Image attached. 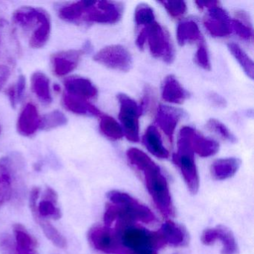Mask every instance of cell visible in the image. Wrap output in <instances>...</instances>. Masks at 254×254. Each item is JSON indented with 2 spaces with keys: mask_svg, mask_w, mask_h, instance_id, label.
Masks as SVG:
<instances>
[{
  "mask_svg": "<svg viewBox=\"0 0 254 254\" xmlns=\"http://www.w3.org/2000/svg\"><path fill=\"white\" fill-rule=\"evenodd\" d=\"M32 89L41 102L51 103L53 98L50 92V79L45 74L36 72L32 75Z\"/></svg>",
  "mask_w": 254,
  "mask_h": 254,
  "instance_id": "4316f807",
  "label": "cell"
},
{
  "mask_svg": "<svg viewBox=\"0 0 254 254\" xmlns=\"http://www.w3.org/2000/svg\"><path fill=\"white\" fill-rule=\"evenodd\" d=\"M83 16L81 20L89 23L114 24L118 23L123 13V4L109 1H81Z\"/></svg>",
  "mask_w": 254,
  "mask_h": 254,
  "instance_id": "8992f818",
  "label": "cell"
},
{
  "mask_svg": "<svg viewBox=\"0 0 254 254\" xmlns=\"http://www.w3.org/2000/svg\"><path fill=\"white\" fill-rule=\"evenodd\" d=\"M67 123L66 116L59 111H54L46 114L41 119L40 129L47 130L65 126Z\"/></svg>",
  "mask_w": 254,
  "mask_h": 254,
  "instance_id": "4dcf8cb0",
  "label": "cell"
},
{
  "mask_svg": "<svg viewBox=\"0 0 254 254\" xmlns=\"http://www.w3.org/2000/svg\"><path fill=\"white\" fill-rule=\"evenodd\" d=\"M195 63L202 69L205 70H211V62L209 59V53H208L207 47L205 44L204 40L198 43L197 51L194 56Z\"/></svg>",
  "mask_w": 254,
  "mask_h": 254,
  "instance_id": "d590c367",
  "label": "cell"
},
{
  "mask_svg": "<svg viewBox=\"0 0 254 254\" xmlns=\"http://www.w3.org/2000/svg\"><path fill=\"white\" fill-rule=\"evenodd\" d=\"M25 87H26V79L23 75L19 77L17 86L15 87L16 93H17V100H21L24 94Z\"/></svg>",
  "mask_w": 254,
  "mask_h": 254,
  "instance_id": "ab89813d",
  "label": "cell"
},
{
  "mask_svg": "<svg viewBox=\"0 0 254 254\" xmlns=\"http://www.w3.org/2000/svg\"><path fill=\"white\" fill-rule=\"evenodd\" d=\"M34 219L41 227L46 237L59 248H65L67 246V241L66 238L59 231L55 226L50 223L49 220L41 218L36 214H32Z\"/></svg>",
  "mask_w": 254,
  "mask_h": 254,
  "instance_id": "484cf974",
  "label": "cell"
},
{
  "mask_svg": "<svg viewBox=\"0 0 254 254\" xmlns=\"http://www.w3.org/2000/svg\"><path fill=\"white\" fill-rule=\"evenodd\" d=\"M220 2L208 8L203 24L212 37L225 38L233 32L232 19L225 10L219 5Z\"/></svg>",
  "mask_w": 254,
  "mask_h": 254,
  "instance_id": "8fae6325",
  "label": "cell"
},
{
  "mask_svg": "<svg viewBox=\"0 0 254 254\" xmlns=\"http://www.w3.org/2000/svg\"><path fill=\"white\" fill-rule=\"evenodd\" d=\"M83 11H84V8H83L82 2H78L62 7L59 10V17L62 20L71 22V23H77L81 21Z\"/></svg>",
  "mask_w": 254,
  "mask_h": 254,
  "instance_id": "1f68e13d",
  "label": "cell"
},
{
  "mask_svg": "<svg viewBox=\"0 0 254 254\" xmlns=\"http://www.w3.org/2000/svg\"><path fill=\"white\" fill-rule=\"evenodd\" d=\"M90 245L96 251L107 254H120L118 236L114 228L105 225H94L87 233Z\"/></svg>",
  "mask_w": 254,
  "mask_h": 254,
  "instance_id": "30bf717a",
  "label": "cell"
},
{
  "mask_svg": "<svg viewBox=\"0 0 254 254\" xmlns=\"http://www.w3.org/2000/svg\"><path fill=\"white\" fill-rule=\"evenodd\" d=\"M142 114L147 113L150 115L155 114L157 108V95L151 86L146 85L144 89L143 97L139 105Z\"/></svg>",
  "mask_w": 254,
  "mask_h": 254,
  "instance_id": "f546056e",
  "label": "cell"
},
{
  "mask_svg": "<svg viewBox=\"0 0 254 254\" xmlns=\"http://www.w3.org/2000/svg\"><path fill=\"white\" fill-rule=\"evenodd\" d=\"M64 87L66 93L84 100L94 99L98 95L97 88L94 84L83 77L72 76L66 78Z\"/></svg>",
  "mask_w": 254,
  "mask_h": 254,
  "instance_id": "9a60e30c",
  "label": "cell"
},
{
  "mask_svg": "<svg viewBox=\"0 0 254 254\" xmlns=\"http://www.w3.org/2000/svg\"><path fill=\"white\" fill-rule=\"evenodd\" d=\"M126 156L129 163L143 175L147 190L160 213L166 218L173 217L175 207L169 184L160 166L138 148H131L127 150Z\"/></svg>",
  "mask_w": 254,
  "mask_h": 254,
  "instance_id": "6da1fadb",
  "label": "cell"
},
{
  "mask_svg": "<svg viewBox=\"0 0 254 254\" xmlns=\"http://www.w3.org/2000/svg\"><path fill=\"white\" fill-rule=\"evenodd\" d=\"M115 230L118 236L121 251L154 250L166 246L161 235L157 231H150L135 223H115Z\"/></svg>",
  "mask_w": 254,
  "mask_h": 254,
  "instance_id": "3957f363",
  "label": "cell"
},
{
  "mask_svg": "<svg viewBox=\"0 0 254 254\" xmlns=\"http://www.w3.org/2000/svg\"><path fill=\"white\" fill-rule=\"evenodd\" d=\"M192 130V127L189 126L181 129L178 138V151L174 154L172 160L179 169L190 192L195 194L199 189V176L191 145Z\"/></svg>",
  "mask_w": 254,
  "mask_h": 254,
  "instance_id": "277c9868",
  "label": "cell"
},
{
  "mask_svg": "<svg viewBox=\"0 0 254 254\" xmlns=\"http://www.w3.org/2000/svg\"><path fill=\"white\" fill-rule=\"evenodd\" d=\"M232 30L244 41L251 43L254 41V29L251 19L245 11L236 12L234 19L232 20Z\"/></svg>",
  "mask_w": 254,
  "mask_h": 254,
  "instance_id": "d4e9b609",
  "label": "cell"
},
{
  "mask_svg": "<svg viewBox=\"0 0 254 254\" xmlns=\"http://www.w3.org/2000/svg\"><path fill=\"white\" fill-rule=\"evenodd\" d=\"M65 107L71 112L80 115L92 116V117H101V111L89 101L80 99L64 93L63 98Z\"/></svg>",
  "mask_w": 254,
  "mask_h": 254,
  "instance_id": "cb8c5ba5",
  "label": "cell"
},
{
  "mask_svg": "<svg viewBox=\"0 0 254 254\" xmlns=\"http://www.w3.org/2000/svg\"><path fill=\"white\" fill-rule=\"evenodd\" d=\"M177 40L181 46L203 41V35L196 22L187 20L181 22L177 27Z\"/></svg>",
  "mask_w": 254,
  "mask_h": 254,
  "instance_id": "7402d4cb",
  "label": "cell"
},
{
  "mask_svg": "<svg viewBox=\"0 0 254 254\" xmlns=\"http://www.w3.org/2000/svg\"><path fill=\"white\" fill-rule=\"evenodd\" d=\"M0 254H18L14 237L8 233L0 234Z\"/></svg>",
  "mask_w": 254,
  "mask_h": 254,
  "instance_id": "8d00e7d4",
  "label": "cell"
},
{
  "mask_svg": "<svg viewBox=\"0 0 254 254\" xmlns=\"http://www.w3.org/2000/svg\"><path fill=\"white\" fill-rule=\"evenodd\" d=\"M99 129L104 136L112 141L120 140L124 136L121 126L110 116H101Z\"/></svg>",
  "mask_w": 254,
  "mask_h": 254,
  "instance_id": "83f0119b",
  "label": "cell"
},
{
  "mask_svg": "<svg viewBox=\"0 0 254 254\" xmlns=\"http://www.w3.org/2000/svg\"><path fill=\"white\" fill-rule=\"evenodd\" d=\"M13 232L18 254H39L38 240L23 224H14Z\"/></svg>",
  "mask_w": 254,
  "mask_h": 254,
  "instance_id": "ac0fdd59",
  "label": "cell"
},
{
  "mask_svg": "<svg viewBox=\"0 0 254 254\" xmlns=\"http://www.w3.org/2000/svg\"><path fill=\"white\" fill-rule=\"evenodd\" d=\"M182 116L181 110L166 105H160L156 111V123L172 143L175 130Z\"/></svg>",
  "mask_w": 254,
  "mask_h": 254,
  "instance_id": "4fadbf2b",
  "label": "cell"
},
{
  "mask_svg": "<svg viewBox=\"0 0 254 254\" xmlns=\"http://www.w3.org/2000/svg\"><path fill=\"white\" fill-rule=\"evenodd\" d=\"M229 51L232 56L235 58L241 67L243 69L244 72L251 79H254V65L252 59L247 55V53L235 43H230L227 45Z\"/></svg>",
  "mask_w": 254,
  "mask_h": 254,
  "instance_id": "f1b7e54d",
  "label": "cell"
},
{
  "mask_svg": "<svg viewBox=\"0 0 254 254\" xmlns=\"http://www.w3.org/2000/svg\"><path fill=\"white\" fill-rule=\"evenodd\" d=\"M159 3L162 4L163 6L166 8L168 14L173 17L178 18L182 17L186 14L187 11V4L184 1H160Z\"/></svg>",
  "mask_w": 254,
  "mask_h": 254,
  "instance_id": "e575fe53",
  "label": "cell"
},
{
  "mask_svg": "<svg viewBox=\"0 0 254 254\" xmlns=\"http://www.w3.org/2000/svg\"><path fill=\"white\" fill-rule=\"evenodd\" d=\"M136 44L139 50L148 45L150 53L157 59L172 64L175 59V50L167 31L157 22L145 26L138 35Z\"/></svg>",
  "mask_w": 254,
  "mask_h": 254,
  "instance_id": "5b68a950",
  "label": "cell"
},
{
  "mask_svg": "<svg viewBox=\"0 0 254 254\" xmlns=\"http://www.w3.org/2000/svg\"><path fill=\"white\" fill-rule=\"evenodd\" d=\"M206 128L219 136L224 140L232 142V143L237 142L236 136L227 128V126L215 119H210L208 120L207 123H206Z\"/></svg>",
  "mask_w": 254,
  "mask_h": 254,
  "instance_id": "836d02e7",
  "label": "cell"
},
{
  "mask_svg": "<svg viewBox=\"0 0 254 254\" xmlns=\"http://www.w3.org/2000/svg\"><path fill=\"white\" fill-rule=\"evenodd\" d=\"M208 99H209V102H210L214 106L217 107V108H225V107L227 106V102H226L224 98L218 95V93L211 92V93L208 95Z\"/></svg>",
  "mask_w": 254,
  "mask_h": 254,
  "instance_id": "74e56055",
  "label": "cell"
},
{
  "mask_svg": "<svg viewBox=\"0 0 254 254\" xmlns=\"http://www.w3.org/2000/svg\"><path fill=\"white\" fill-rule=\"evenodd\" d=\"M189 93L173 75L165 78L162 84V97L169 103L181 105L188 98Z\"/></svg>",
  "mask_w": 254,
  "mask_h": 254,
  "instance_id": "e0dca14e",
  "label": "cell"
},
{
  "mask_svg": "<svg viewBox=\"0 0 254 254\" xmlns=\"http://www.w3.org/2000/svg\"><path fill=\"white\" fill-rule=\"evenodd\" d=\"M241 166V160L235 157L215 160L211 166V175L216 181H224L234 176Z\"/></svg>",
  "mask_w": 254,
  "mask_h": 254,
  "instance_id": "44dd1931",
  "label": "cell"
},
{
  "mask_svg": "<svg viewBox=\"0 0 254 254\" xmlns=\"http://www.w3.org/2000/svg\"><path fill=\"white\" fill-rule=\"evenodd\" d=\"M121 254H157L154 250H138V251H123Z\"/></svg>",
  "mask_w": 254,
  "mask_h": 254,
  "instance_id": "b9f144b4",
  "label": "cell"
},
{
  "mask_svg": "<svg viewBox=\"0 0 254 254\" xmlns=\"http://www.w3.org/2000/svg\"><path fill=\"white\" fill-rule=\"evenodd\" d=\"M120 103V119L123 133L132 142L139 141V117L142 115L139 105L133 99L120 93L117 96Z\"/></svg>",
  "mask_w": 254,
  "mask_h": 254,
  "instance_id": "52a82bcc",
  "label": "cell"
},
{
  "mask_svg": "<svg viewBox=\"0 0 254 254\" xmlns=\"http://www.w3.org/2000/svg\"><path fill=\"white\" fill-rule=\"evenodd\" d=\"M11 75L9 68L5 65H0V91L5 85Z\"/></svg>",
  "mask_w": 254,
  "mask_h": 254,
  "instance_id": "f35d334b",
  "label": "cell"
},
{
  "mask_svg": "<svg viewBox=\"0 0 254 254\" xmlns=\"http://www.w3.org/2000/svg\"><path fill=\"white\" fill-rule=\"evenodd\" d=\"M166 245L172 246H184L188 242L187 230L177 223L166 221L158 230Z\"/></svg>",
  "mask_w": 254,
  "mask_h": 254,
  "instance_id": "d6986e66",
  "label": "cell"
},
{
  "mask_svg": "<svg viewBox=\"0 0 254 254\" xmlns=\"http://www.w3.org/2000/svg\"><path fill=\"white\" fill-rule=\"evenodd\" d=\"M40 126L41 118L38 109L33 104H27L19 117L17 130L23 136H30L40 128Z\"/></svg>",
  "mask_w": 254,
  "mask_h": 254,
  "instance_id": "2e32d148",
  "label": "cell"
},
{
  "mask_svg": "<svg viewBox=\"0 0 254 254\" xmlns=\"http://www.w3.org/2000/svg\"><path fill=\"white\" fill-rule=\"evenodd\" d=\"M107 197L110 203L105 206L103 217L107 227H111L117 222L150 224L156 221V216L151 209L127 193L111 190L107 193Z\"/></svg>",
  "mask_w": 254,
  "mask_h": 254,
  "instance_id": "7a4b0ae2",
  "label": "cell"
},
{
  "mask_svg": "<svg viewBox=\"0 0 254 254\" xmlns=\"http://www.w3.org/2000/svg\"><path fill=\"white\" fill-rule=\"evenodd\" d=\"M85 50H68L56 53L52 59L54 72L59 76H64L78 66Z\"/></svg>",
  "mask_w": 254,
  "mask_h": 254,
  "instance_id": "5bb4252c",
  "label": "cell"
},
{
  "mask_svg": "<svg viewBox=\"0 0 254 254\" xmlns=\"http://www.w3.org/2000/svg\"><path fill=\"white\" fill-rule=\"evenodd\" d=\"M134 20L138 26H147L155 21L154 10L145 3L137 5L134 12Z\"/></svg>",
  "mask_w": 254,
  "mask_h": 254,
  "instance_id": "d6a6232c",
  "label": "cell"
},
{
  "mask_svg": "<svg viewBox=\"0 0 254 254\" xmlns=\"http://www.w3.org/2000/svg\"><path fill=\"white\" fill-rule=\"evenodd\" d=\"M93 60L106 67L114 70L127 72L133 64L130 52L121 45H111L99 50Z\"/></svg>",
  "mask_w": 254,
  "mask_h": 254,
  "instance_id": "9c48e42d",
  "label": "cell"
},
{
  "mask_svg": "<svg viewBox=\"0 0 254 254\" xmlns=\"http://www.w3.org/2000/svg\"><path fill=\"white\" fill-rule=\"evenodd\" d=\"M8 97H9L10 102L11 103V106L13 108H15L16 106H17V93H16L15 87H11L8 90Z\"/></svg>",
  "mask_w": 254,
  "mask_h": 254,
  "instance_id": "60d3db41",
  "label": "cell"
},
{
  "mask_svg": "<svg viewBox=\"0 0 254 254\" xmlns=\"http://www.w3.org/2000/svg\"><path fill=\"white\" fill-rule=\"evenodd\" d=\"M41 190L39 187L32 188L29 195V207L32 214H36L41 218L59 220L62 218V210L58 204L59 195L56 190L47 187L43 194L41 201L38 203Z\"/></svg>",
  "mask_w": 254,
  "mask_h": 254,
  "instance_id": "ba28073f",
  "label": "cell"
},
{
  "mask_svg": "<svg viewBox=\"0 0 254 254\" xmlns=\"http://www.w3.org/2000/svg\"><path fill=\"white\" fill-rule=\"evenodd\" d=\"M142 142L148 151L157 158L167 159L169 157V151L163 145L160 132L156 126H148L142 136Z\"/></svg>",
  "mask_w": 254,
  "mask_h": 254,
  "instance_id": "ffe728a7",
  "label": "cell"
},
{
  "mask_svg": "<svg viewBox=\"0 0 254 254\" xmlns=\"http://www.w3.org/2000/svg\"><path fill=\"white\" fill-rule=\"evenodd\" d=\"M217 241L222 245L221 254H237L239 247L233 232L225 226L218 225L212 228H207L201 235V242L203 245H212Z\"/></svg>",
  "mask_w": 254,
  "mask_h": 254,
  "instance_id": "7c38bea8",
  "label": "cell"
},
{
  "mask_svg": "<svg viewBox=\"0 0 254 254\" xmlns=\"http://www.w3.org/2000/svg\"><path fill=\"white\" fill-rule=\"evenodd\" d=\"M191 145L194 154L202 157L213 156L219 150V144L216 141L203 136L194 128L191 133Z\"/></svg>",
  "mask_w": 254,
  "mask_h": 254,
  "instance_id": "603a6c76",
  "label": "cell"
}]
</instances>
